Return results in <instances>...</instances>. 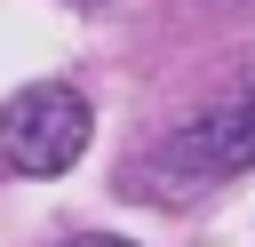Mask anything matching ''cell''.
Wrapping results in <instances>:
<instances>
[{"label": "cell", "mask_w": 255, "mask_h": 247, "mask_svg": "<svg viewBox=\"0 0 255 247\" xmlns=\"http://www.w3.org/2000/svg\"><path fill=\"white\" fill-rule=\"evenodd\" d=\"M255 167V72H239L199 120H183L175 135H159L120 183L135 199H159V207H183V199H207L215 183L247 175Z\"/></svg>", "instance_id": "obj_1"}, {"label": "cell", "mask_w": 255, "mask_h": 247, "mask_svg": "<svg viewBox=\"0 0 255 247\" xmlns=\"http://www.w3.org/2000/svg\"><path fill=\"white\" fill-rule=\"evenodd\" d=\"M88 135H96L88 96H80V88H56V80L8 96V112H0V159H8L16 175H64V167L88 151Z\"/></svg>", "instance_id": "obj_2"}, {"label": "cell", "mask_w": 255, "mask_h": 247, "mask_svg": "<svg viewBox=\"0 0 255 247\" xmlns=\"http://www.w3.org/2000/svg\"><path fill=\"white\" fill-rule=\"evenodd\" d=\"M64 247H135V239H112V231H88V239H64Z\"/></svg>", "instance_id": "obj_3"}, {"label": "cell", "mask_w": 255, "mask_h": 247, "mask_svg": "<svg viewBox=\"0 0 255 247\" xmlns=\"http://www.w3.org/2000/svg\"><path fill=\"white\" fill-rule=\"evenodd\" d=\"M80 8H104V0H80Z\"/></svg>", "instance_id": "obj_4"}]
</instances>
